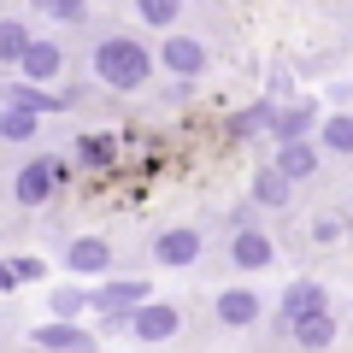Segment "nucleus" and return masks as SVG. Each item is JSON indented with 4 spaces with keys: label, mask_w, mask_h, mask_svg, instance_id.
<instances>
[{
    "label": "nucleus",
    "mask_w": 353,
    "mask_h": 353,
    "mask_svg": "<svg viewBox=\"0 0 353 353\" xmlns=\"http://www.w3.org/2000/svg\"><path fill=\"white\" fill-rule=\"evenodd\" d=\"M83 159H112V141H106V136H88L83 141Z\"/></svg>",
    "instance_id": "25"
},
{
    "label": "nucleus",
    "mask_w": 353,
    "mask_h": 353,
    "mask_svg": "<svg viewBox=\"0 0 353 353\" xmlns=\"http://www.w3.org/2000/svg\"><path fill=\"white\" fill-rule=\"evenodd\" d=\"M165 65H171L176 77L206 71V41H194V36H171V41H165Z\"/></svg>",
    "instance_id": "5"
},
{
    "label": "nucleus",
    "mask_w": 353,
    "mask_h": 353,
    "mask_svg": "<svg viewBox=\"0 0 353 353\" xmlns=\"http://www.w3.org/2000/svg\"><path fill=\"white\" fill-rule=\"evenodd\" d=\"M230 253H236L241 271H259V265H271V236H259V230H241Z\"/></svg>",
    "instance_id": "10"
},
{
    "label": "nucleus",
    "mask_w": 353,
    "mask_h": 353,
    "mask_svg": "<svg viewBox=\"0 0 353 353\" xmlns=\"http://www.w3.org/2000/svg\"><path fill=\"white\" fill-rule=\"evenodd\" d=\"M0 136H6V141H30V136H36V112H18V106H6V118H0Z\"/></svg>",
    "instance_id": "19"
},
{
    "label": "nucleus",
    "mask_w": 353,
    "mask_h": 353,
    "mask_svg": "<svg viewBox=\"0 0 353 353\" xmlns=\"http://www.w3.org/2000/svg\"><path fill=\"white\" fill-rule=\"evenodd\" d=\"M59 65H65V53L53 48V41H30V53H24V77L30 83H48Z\"/></svg>",
    "instance_id": "9"
},
{
    "label": "nucleus",
    "mask_w": 353,
    "mask_h": 353,
    "mask_svg": "<svg viewBox=\"0 0 353 353\" xmlns=\"http://www.w3.org/2000/svg\"><path fill=\"white\" fill-rule=\"evenodd\" d=\"M94 71H101L106 88H141V83H148V71H153V59L130 36H112V41L94 48Z\"/></svg>",
    "instance_id": "1"
},
{
    "label": "nucleus",
    "mask_w": 353,
    "mask_h": 353,
    "mask_svg": "<svg viewBox=\"0 0 353 353\" xmlns=\"http://www.w3.org/2000/svg\"><path fill=\"white\" fill-rule=\"evenodd\" d=\"M65 176V165L59 159H36V165H24V171H18V201L24 206H41L53 194V183H59Z\"/></svg>",
    "instance_id": "2"
},
{
    "label": "nucleus",
    "mask_w": 353,
    "mask_h": 353,
    "mask_svg": "<svg viewBox=\"0 0 353 353\" xmlns=\"http://www.w3.org/2000/svg\"><path fill=\"white\" fill-rule=\"evenodd\" d=\"M153 253H159V265H194L201 259V230H165L153 241Z\"/></svg>",
    "instance_id": "4"
},
{
    "label": "nucleus",
    "mask_w": 353,
    "mask_h": 353,
    "mask_svg": "<svg viewBox=\"0 0 353 353\" xmlns=\"http://www.w3.org/2000/svg\"><path fill=\"white\" fill-rule=\"evenodd\" d=\"M65 259H71V271L94 277V271H106V265H112V248H106V241H94V236H83V241H71V253H65Z\"/></svg>",
    "instance_id": "7"
},
{
    "label": "nucleus",
    "mask_w": 353,
    "mask_h": 353,
    "mask_svg": "<svg viewBox=\"0 0 353 353\" xmlns=\"http://www.w3.org/2000/svg\"><path fill=\"white\" fill-rule=\"evenodd\" d=\"M306 130H312V106H306V101L294 106V112H283V118H277V136H283V148H289V141H301Z\"/></svg>",
    "instance_id": "18"
},
{
    "label": "nucleus",
    "mask_w": 353,
    "mask_h": 353,
    "mask_svg": "<svg viewBox=\"0 0 353 353\" xmlns=\"http://www.w3.org/2000/svg\"><path fill=\"white\" fill-rule=\"evenodd\" d=\"M176 324H183V318H176V306H165V301H148L136 318H130V330H136L141 341H171Z\"/></svg>",
    "instance_id": "3"
},
{
    "label": "nucleus",
    "mask_w": 353,
    "mask_h": 353,
    "mask_svg": "<svg viewBox=\"0 0 353 353\" xmlns=\"http://www.w3.org/2000/svg\"><path fill=\"white\" fill-rule=\"evenodd\" d=\"M24 53H30V30L24 24H0V59H6V65H24Z\"/></svg>",
    "instance_id": "17"
},
{
    "label": "nucleus",
    "mask_w": 353,
    "mask_h": 353,
    "mask_svg": "<svg viewBox=\"0 0 353 353\" xmlns=\"http://www.w3.org/2000/svg\"><path fill=\"white\" fill-rule=\"evenodd\" d=\"M253 201H259V206H289V176H283L277 165L259 171V176H253Z\"/></svg>",
    "instance_id": "14"
},
{
    "label": "nucleus",
    "mask_w": 353,
    "mask_h": 353,
    "mask_svg": "<svg viewBox=\"0 0 353 353\" xmlns=\"http://www.w3.org/2000/svg\"><path fill=\"white\" fill-rule=\"evenodd\" d=\"M324 141H330L336 153H353V118H347V112H336V118L324 124Z\"/></svg>",
    "instance_id": "20"
},
{
    "label": "nucleus",
    "mask_w": 353,
    "mask_h": 353,
    "mask_svg": "<svg viewBox=\"0 0 353 353\" xmlns=\"http://www.w3.org/2000/svg\"><path fill=\"white\" fill-rule=\"evenodd\" d=\"M341 230H347V218H341V212H318L312 218V241H341Z\"/></svg>",
    "instance_id": "22"
},
{
    "label": "nucleus",
    "mask_w": 353,
    "mask_h": 353,
    "mask_svg": "<svg viewBox=\"0 0 353 353\" xmlns=\"http://www.w3.org/2000/svg\"><path fill=\"white\" fill-rule=\"evenodd\" d=\"M265 124H277V118H271V106H253V112H236L230 136H253V130H265Z\"/></svg>",
    "instance_id": "21"
},
{
    "label": "nucleus",
    "mask_w": 353,
    "mask_h": 353,
    "mask_svg": "<svg viewBox=\"0 0 353 353\" xmlns=\"http://www.w3.org/2000/svg\"><path fill=\"white\" fill-rule=\"evenodd\" d=\"M277 171L289 176V183H301V176H312V171H318V153L306 148V141H289V148L277 153Z\"/></svg>",
    "instance_id": "11"
},
{
    "label": "nucleus",
    "mask_w": 353,
    "mask_h": 353,
    "mask_svg": "<svg viewBox=\"0 0 353 353\" xmlns=\"http://www.w3.org/2000/svg\"><path fill=\"white\" fill-rule=\"evenodd\" d=\"M12 271H18V283H36L41 277V259H12Z\"/></svg>",
    "instance_id": "26"
},
{
    "label": "nucleus",
    "mask_w": 353,
    "mask_h": 353,
    "mask_svg": "<svg viewBox=\"0 0 353 353\" xmlns=\"http://www.w3.org/2000/svg\"><path fill=\"white\" fill-rule=\"evenodd\" d=\"M141 18H148V24H171L176 6H171V0H141Z\"/></svg>",
    "instance_id": "23"
},
{
    "label": "nucleus",
    "mask_w": 353,
    "mask_h": 353,
    "mask_svg": "<svg viewBox=\"0 0 353 353\" xmlns=\"http://www.w3.org/2000/svg\"><path fill=\"white\" fill-rule=\"evenodd\" d=\"M330 336H336V318H330V312H318V318H306V324H294V341H301V347H324Z\"/></svg>",
    "instance_id": "16"
},
{
    "label": "nucleus",
    "mask_w": 353,
    "mask_h": 353,
    "mask_svg": "<svg viewBox=\"0 0 353 353\" xmlns=\"http://www.w3.org/2000/svg\"><path fill=\"white\" fill-rule=\"evenodd\" d=\"M53 18H59V24H77V18H83V6H77V0H59V6H53Z\"/></svg>",
    "instance_id": "27"
},
{
    "label": "nucleus",
    "mask_w": 353,
    "mask_h": 353,
    "mask_svg": "<svg viewBox=\"0 0 353 353\" xmlns=\"http://www.w3.org/2000/svg\"><path fill=\"white\" fill-rule=\"evenodd\" d=\"M36 341L41 347H59V353H83L88 347V336L77 324H48V330H36Z\"/></svg>",
    "instance_id": "15"
},
{
    "label": "nucleus",
    "mask_w": 353,
    "mask_h": 353,
    "mask_svg": "<svg viewBox=\"0 0 353 353\" xmlns=\"http://www.w3.org/2000/svg\"><path fill=\"white\" fill-rule=\"evenodd\" d=\"M53 312H59V318L83 312V294H77V289H59V294H53Z\"/></svg>",
    "instance_id": "24"
},
{
    "label": "nucleus",
    "mask_w": 353,
    "mask_h": 353,
    "mask_svg": "<svg viewBox=\"0 0 353 353\" xmlns=\"http://www.w3.org/2000/svg\"><path fill=\"white\" fill-rule=\"evenodd\" d=\"M218 318H224V324H253V318H259V294L253 289H230V294H218Z\"/></svg>",
    "instance_id": "8"
},
{
    "label": "nucleus",
    "mask_w": 353,
    "mask_h": 353,
    "mask_svg": "<svg viewBox=\"0 0 353 353\" xmlns=\"http://www.w3.org/2000/svg\"><path fill=\"white\" fill-rule=\"evenodd\" d=\"M0 289H18V271H12V265H0Z\"/></svg>",
    "instance_id": "28"
},
{
    "label": "nucleus",
    "mask_w": 353,
    "mask_h": 353,
    "mask_svg": "<svg viewBox=\"0 0 353 353\" xmlns=\"http://www.w3.org/2000/svg\"><path fill=\"white\" fill-rule=\"evenodd\" d=\"M141 294H148L141 283H106V289L94 294V306H106V312H124V306H136V312H141V306H148Z\"/></svg>",
    "instance_id": "13"
},
{
    "label": "nucleus",
    "mask_w": 353,
    "mask_h": 353,
    "mask_svg": "<svg viewBox=\"0 0 353 353\" xmlns=\"http://www.w3.org/2000/svg\"><path fill=\"white\" fill-rule=\"evenodd\" d=\"M6 101H12L18 112H59L65 94H41L36 83H18V88H6Z\"/></svg>",
    "instance_id": "12"
},
{
    "label": "nucleus",
    "mask_w": 353,
    "mask_h": 353,
    "mask_svg": "<svg viewBox=\"0 0 353 353\" xmlns=\"http://www.w3.org/2000/svg\"><path fill=\"white\" fill-rule=\"evenodd\" d=\"M324 312V294H318V283H294L289 294H283V318L289 324H306V318Z\"/></svg>",
    "instance_id": "6"
}]
</instances>
